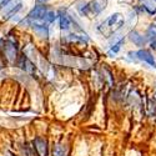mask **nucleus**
Segmentation results:
<instances>
[{
	"label": "nucleus",
	"mask_w": 156,
	"mask_h": 156,
	"mask_svg": "<svg viewBox=\"0 0 156 156\" xmlns=\"http://www.w3.org/2000/svg\"><path fill=\"white\" fill-rule=\"evenodd\" d=\"M124 25V20L121 19V14H119V12H116V14L111 15L109 19H106L105 21H104L100 27H99V30L102 33V34H105L108 33V29L110 30L109 34H112L115 31H118L121 27Z\"/></svg>",
	"instance_id": "f257e3e1"
},
{
	"label": "nucleus",
	"mask_w": 156,
	"mask_h": 156,
	"mask_svg": "<svg viewBox=\"0 0 156 156\" xmlns=\"http://www.w3.org/2000/svg\"><path fill=\"white\" fill-rule=\"evenodd\" d=\"M0 51L9 62H15L18 60V46L11 40H0Z\"/></svg>",
	"instance_id": "f03ea898"
},
{
	"label": "nucleus",
	"mask_w": 156,
	"mask_h": 156,
	"mask_svg": "<svg viewBox=\"0 0 156 156\" xmlns=\"http://www.w3.org/2000/svg\"><path fill=\"white\" fill-rule=\"evenodd\" d=\"M34 149L36 150V152L40 156H49V146H48V141L44 137L37 136L34 139L33 141Z\"/></svg>",
	"instance_id": "7ed1b4c3"
},
{
	"label": "nucleus",
	"mask_w": 156,
	"mask_h": 156,
	"mask_svg": "<svg viewBox=\"0 0 156 156\" xmlns=\"http://www.w3.org/2000/svg\"><path fill=\"white\" fill-rule=\"evenodd\" d=\"M30 27L37 34V36H40L43 39H48V36H49V27H48L46 23L30 21Z\"/></svg>",
	"instance_id": "20e7f679"
},
{
	"label": "nucleus",
	"mask_w": 156,
	"mask_h": 156,
	"mask_svg": "<svg viewBox=\"0 0 156 156\" xmlns=\"http://www.w3.org/2000/svg\"><path fill=\"white\" fill-rule=\"evenodd\" d=\"M136 56H137V59H139V60H142V61L147 62V64L150 65V66H152V68H155V69H156V61H155V58H154V55L150 53L149 50L141 49V50L136 51Z\"/></svg>",
	"instance_id": "39448f33"
},
{
	"label": "nucleus",
	"mask_w": 156,
	"mask_h": 156,
	"mask_svg": "<svg viewBox=\"0 0 156 156\" xmlns=\"http://www.w3.org/2000/svg\"><path fill=\"white\" fill-rule=\"evenodd\" d=\"M19 66L27 71L28 74H34L35 73V64L31 61L30 58H28L27 55H23L20 59H19Z\"/></svg>",
	"instance_id": "423d86ee"
},
{
	"label": "nucleus",
	"mask_w": 156,
	"mask_h": 156,
	"mask_svg": "<svg viewBox=\"0 0 156 156\" xmlns=\"http://www.w3.org/2000/svg\"><path fill=\"white\" fill-rule=\"evenodd\" d=\"M108 5V0H91L89 3V8L90 11L94 12L95 15H99L104 11V9L106 8Z\"/></svg>",
	"instance_id": "0eeeda50"
},
{
	"label": "nucleus",
	"mask_w": 156,
	"mask_h": 156,
	"mask_svg": "<svg viewBox=\"0 0 156 156\" xmlns=\"http://www.w3.org/2000/svg\"><path fill=\"white\" fill-rule=\"evenodd\" d=\"M46 6L45 5H37L35 6L28 15V19L29 20H40V19H44L45 18V14H46Z\"/></svg>",
	"instance_id": "6e6552de"
},
{
	"label": "nucleus",
	"mask_w": 156,
	"mask_h": 156,
	"mask_svg": "<svg viewBox=\"0 0 156 156\" xmlns=\"http://www.w3.org/2000/svg\"><path fill=\"white\" fill-rule=\"evenodd\" d=\"M129 39L131 40L136 46H145V44H146V37L144 36V35H141L139 31H136V30H131L129 33Z\"/></svg>",
	"instance_id": "1a4fd4ad"
},
{
	"label": "nucleus",
	"mask_w": 156,
	"mask_h": 156,
	"mask_svg": "<svg viewBox=\"0 0 156 156\" xmlns=\"http://www.w3.org/2000/svg\"><path fill=\"white\" fill-rule=\"evenodd\" d=\"M59 20H60V28L64 31H68L70 29V18L65 12L60 11L59 12Z\"/></svg>",
	"instance_id": "9d476101"
},
{
	"label": "nucleus",
	"mask_w": 156,
	"mask_h": 156,
	"mask_svg": "<svg viewBox=\"0 0 156 156\" xmlns=\"http://www.w3.org/2000/svg\"><path fill=\"white\" fill-rule=\"evenodd\" d=\"M142 3V9L146 10L150 15L156 14V3H154V0H140Z\"/></svg>",
	"instance_id": "9b49d317"
},
{
	"label": "nucleus",
	"mask_w": 156,
	"mask_h": 156,
	"mask_svg": "<svg viewBox=\"0 0 156 156\" xmlns=\"http://www.w3.org/2000/svg\"><path fill=\"white\" fill-rule=\"evenodd\" d=\"M146 40H150L151 43L152 41H156V25H150L146 30Z\"/></svg>",
	"instance_id": "f8f14e48"
},
{
	"label": "nucleus",
	"mask_w": 156,
	"mask_h": 156,
	"mask_svg": "<svg viewBox=\"0 0 156 156\" xmlns=\"http://www.w3.org/2000/svg\"><path fill=\"white\" fill-rule=\"evenodd\" d=\"M53 156H68V150L64 145L58 144L56 146H54L53 150Z\"/></svg>",
	"instance_id": "ddd939ff"
},
{
	"label": "nucleus",
	"mask_w": 156,
	"mask_h": 156,
	"mask_svg": "<svg viewBox=\"0 0 156 156\" xmlns=\"http://www.w3.org/2000/svg\"><path fill=\"white\" fill-rule=\"evenodd\" d=\"M145 110H146V114L149 116H151V118H152V116H156V104L152 100H147Z\"/></svg>",
	"instance_id": "4468645a"
},
{
	"label": "nucleus",
	"mask_w": 156,
	"mask_h": 156,
	"mask_svg": "<svg viewBox=\"0 0 156 156\" xmlns=\"http://www.w3.org/2000/svg\"><path fill=\"white\" fill-rule=\"evenodd\" d=\"M76 8H77V11H79L83 16H87V15H89L90 8H89V4H87V3H85V2H80L79 4H77Z\"/></svg>",
	"instance_id": "2eb2a0df"
},
{
	"label": "nucleus",
	"mask_w": 156,
	"mask_h": 156,
	"mask_svg": "<svg viewBox=\"0 0 156 156\" xmlns=\"http://www.w3.org/2000/svg\"><path fill=\"white\" fill-rule=\"evenodd\" d=\"M122 44H124V39H120L119 41L114 43V45L111 46V49H110V51H109V55L112 56V55H115V54H118L119 51H120V49H121V45H122Z\"/></svg>",
	"instance_id": "dca6fc26"
},
{
	"label": "nucleus",
	"mask_w": 156,
	"mask_h": 156,
	"mask_svg": "<svg viewBox=\"0 0 156 156\" xmlns=\"http://www.w3.org/2000/svg\"><path fill=\"white\" fill-rule=\"evenodd\" d=\"M23 152H24V156H36V154L34 151V146H31L30 144H25L24 145Z\"/></svg>",
	"instance_id": "f3484780"
},
{
	"label": "nucleus",
	"mask_w": 156,
	"mask_h": 156,
	"mask_svg": "<svg viewBox=\"0 0 156 156\" xmlns=\"http://www.w3.org/2000/svg\"><path fill=\"white\" fill-rule=\"evenodd\" d=\"M55 19H56V12L55 11H46V14H45V18H44V20L46 21V23H53V21H55Z\"/></svg>",
	"instance_id": "a211bd4d"
},
{
	"label": "nucleus",
	"mask_w": 156,
	"mask_h": 156,
	"mask_svg": "<svg viewBox=\"0 0 156 156\" xmlns=\"http://www.w3.org/2000/svg\"><path fill=\"white\" fill-rule=\"evenodd\" d=\"M21 6H23V5H21V3H18V4L15 5V8H14V9H12L11 11H9V12H8V14H6V15H8L6 18H8V19H11V16H14V15L16 14V12H18V11H19V10L21 9Z\"/></svg>",
	"instance_id": "6ab92c4d"
},
{
	"label": "nucleus",
	"mask_w": 156,
	"mask_h": 156,
	"mask_svg": "<svg viewBox=\"0 0 156 156\" xmlns=\"http://www.w3.org/2000/svg\"><path fill=\"white\" fill-rule=\"evenodd\" d=\"M129 56H130V59H131L133 61H137L139 59H137V56H136V53H134V51H130V53L127 54Z\"/></svg>",
	"instance_id": "aec40b11"
},
{
	"label": "nucleus",
	"mask_w": 156,
	"mask_h": 156,
	"mask_svg": "<svg viewBox=\"0 0 156 156\" xmlns=\"http://www.w3.org/2000/svg\"><path fill=\"white\" fill-rule=\"evenodd\" d=\"M10 2H11V0H2V2H0V10L4 9V8H5Z\"/></svg>",
	"instance_id": "412c9836"
},
{
	"label": "nucleus",
	"mask_w": 156,
	"mask_h": 156,
	"mask_svg": "<svg viewBox=\"0 0 156 156\" xmlns=\"http://www.w3.org/2000/svg\"><path fill=\"white\" fill-rule=\"evenodd\" d=\"M46 2H48V0H36V3H37V4H43V5H44Z\"/></svg>",
	"instance_id": "4be33fe9"
},
{
	"label": "nucleus",
	"mask_w": 156,
	"mask_h": 156,
	"mask_svg": "<svg viewBox=\"0 0 156 156\" xmlns=\"http://www.w3.org/2000/svg\"><path fill=\"white\" fill-rule=\"evenodd\" d=\"M155 101H156V94H155Z\"/></svg>",
	"instance_id": "5701e85b"
}]
</instances>
